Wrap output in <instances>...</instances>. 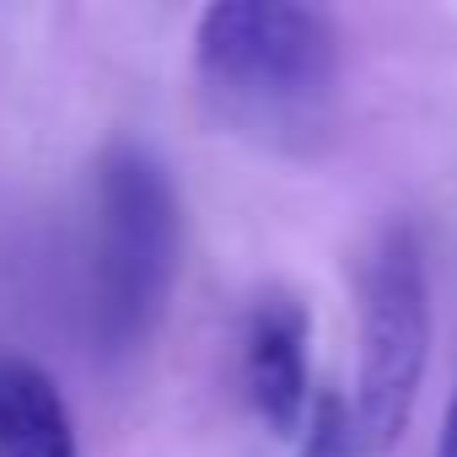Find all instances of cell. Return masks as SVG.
Segmentation results:
<instances>
[{"label": "cell", "instance_id": "1", "mask_svg": "<svg viewBox=\"0 0 457 457\" xmlns=\"http://www.w3.org/2000/svg\"><path fill=\"white\" fill-rule=\"evenodd\" d=\"M194 76L232 135L275 156H318L339 119V22L296 0H215L194 28Z\"/></svg>", "mask_w": 457, "mask_h": 457}, {"label": "cell", "instance_id": "2", "mask_svg": "<svg viewBox=\"0 0 457 457\" xmlns=\"http://www.w3.org/2000/svg\"><path fill=\"white\" fill-rule=\"evenodd\" d=\"M183 270V199L167 162L140 140H113L92 172L87 232V339L103 366H129L167 323Z\"/></svg>", "mask_w": 457, "mask_h": 457}, {"label": "cell", "instance_id": "3", "mask_svg": "<svg viewBox=\"0 0 457 457\" xmlns=\"http://www.w3.org/2000/svg\"><path fill=\"white\" fill-rule=\"evenodd\" d=\"M430 366V270L414 220H387L361 259V366L355 430L366 457H387L414 425Z\"/></svg>", "mask_w": 457, "mask_h": 457}, {"label": "cell", "instance_id": "4", "mask_svg": "<svg viewBox=\"0 0 457 457\" xmlns=\"http://www.w3.org/2000/svg\"><path fill=\"white\" fill-rule=\"evenodd\" d=\"M243 393L270 436L307 430L312 393V318L291 291H259L243 318Z\"/></svg>", "mask_w": 457, "mask_h": 457}, {"label": "cell", "instance_id": "5", "mask_svg": "<svg viewBox=\"0 0 457 457\" xmlns=\"http://www.w3.org/2000/svg\"><path fill=\"white\" fill-rule=\"evenodd\" d=\"M0 457H81L60 382L38 361L6 350H0Z\"/></svg>", "mask_w": 457, "mask_h": 457}, {"label": "cell", "instance_id": "6", "mask_svg": "<svg viewBox=\"0 0 457 457\" xmlns=\"http://www.w3.org/2000/svg\"><path fill=\"white\" fill-rule=\"evenodd\" d=\"M296 457H366L361 430H355V409L339 393H318V409L296 441Z\"/></svg>", "mask_w": 457, "mask_h": 457}, {"label": "cell", "instance_id": "7", "mask_svg": "<svg viewBox=\"0 0 457 457\" xmlns=\"http://www.w3.org/2000/svg\"><path fill=\"white\" fill-rule=\"evenodd\" d=\"M436 457H457V382H452V398H446V414H441V436H436Z\"/></svg>", "mask_w": 457, "mask_h": 457}]
</instances>
